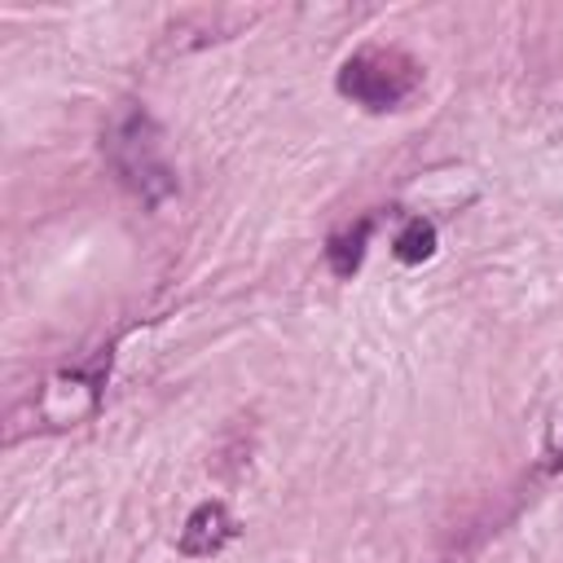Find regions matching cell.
<instances>
[{
  "label": "cell",
  "mask_w": 563,
  "mask_h": 563,
  "mask_svg": "<svg viewBox=\"0 0 563 563\" xmlns=\"http://www.w3.org/2000/svg\"><path fill=\"white\" fill-rule=\"evenodd\" d=\"M110 163L119 172V180L145 198V202H158L176 189L172 180V167L163 163V141H158V128L150 114H128L114 132H110Z\"/></svg>",
  "instance_id": "obj_2"
},
{
  "label": "cell",
  "mask_w": 563,
  "mask_h": 563,
  "mask_svg": "<svg viewBox=\"0 0 563 563\" xmlns=\"http://www.w3.org/2000/svg\"><path fill=\"white\" fill-rule=\"evenodd\" d=\"M365 242H369V220H361V224H352V229H343V233L330 238L325 260H330L334 277H352V273L361 268V260H365Z\"/></svg>",
  "instance_id": "obj_4"
},
{
  "label": "cell",
  "mask_w": 563,
  "mask_h": 563,
  "mask_svg": "<svg viewBox=\"0 0 563 563\" xmlns=\"http://www.w3.org/2000/svg\"><path fill=\"white\" fill-rule=\"evenodd\" d=\"M422 84V66L400 48H361L339 66V92L365 110H391Z\"/></svg>",
  "instance_id": "obj_1"
},
{
  "label": "cell",
  "mask_w": 563,
  "mask_h": 563,
  "mask_svg": "<svg viewBox=\"0 0 563 563\" xmlns=\"http://www.w3.org/2000/svg\"><path fill=\"white\" fill-rule=\"evenodd\" d=\"M550 457H554V466H563V422L554 427V440H550Z\"/></svg>",
  "instance_id": "obj_6"
},
{
  "label": "cell",
  "mask_w": 563,
  "mask_h": 563,
  "mask_svg": "<svg viewBox=\"0 0 563 563\" xmlns=\"http://www.w3.org/2000/svg\"><path fill=\"white\" fill-rule=\"evenodd\" d=\"M391 251H396L400 264H422V260H431V255H435V224L422 220V216L405 220L400 233H396V242H391Z\"/></svg>",
  "instance_id": "obj_5"
},
{
  "label": "cell",
  "mask_w": 563,
  "mask_h": 563,
  "mask_svg": "<svg viewBox=\"0 0 563 563\" xmlns=\"http://www.w3.org/2000/svg\"><path fill=\"white\" fill-rule=\"evenodd\" d=\"M233 532H238L233 515H229L220 501H202V506L185 519V528H180V554H189V559H211V554H220V550L233 541Z\"/></svg>",
  "instance_id": "obj_3"
}]
</instances>
